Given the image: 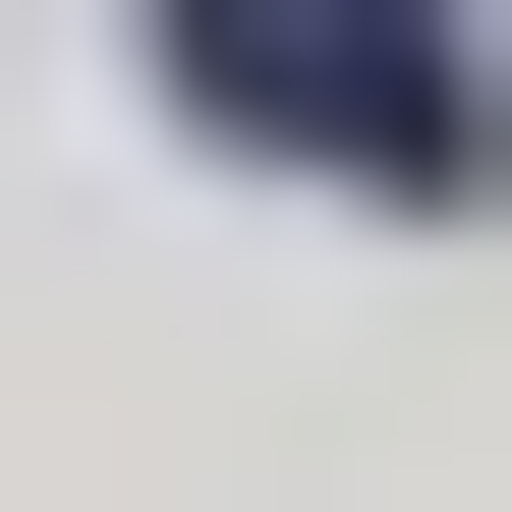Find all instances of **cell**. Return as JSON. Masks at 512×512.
<instances>
[{
  "label": "cell",
  "mask_w": 512,
  "mask_h": 512,
  "mask_svg": "<svg viewBox=\"0 0 512 512\" xmlns=\"http://www.w3.org/2000/svg\"><path fill=\"white\" fill-rule=\"evenodd\" d=\"M171 57H228V171H512V114H456V0H171Z\"/></svg>",
  "instance_id": "6da1fadb"
}]
</instances>
